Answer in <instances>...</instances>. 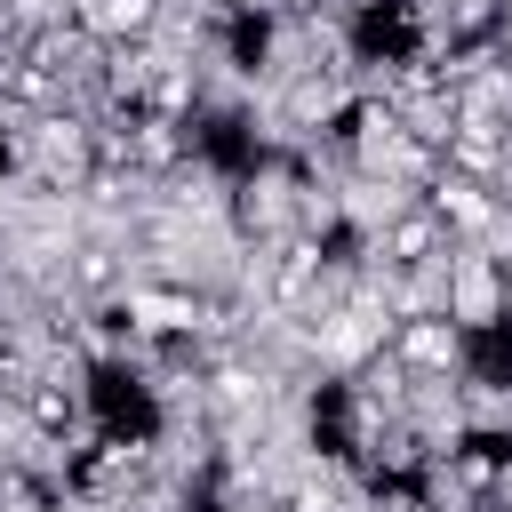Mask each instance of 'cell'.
I'll list each match as a JSON object with an SVG mask.
<instances>
[{
	"mask_svg": "<svg viewBox=\"0 0 512 512\" xmlns=\"http://www.w3.org/2000/svg\"><path fill=\"white\" fill-rule=\"evenodd\" d=\"M432 304H440L464 336H504V328H512V256H496L488 240H480V248H448Z\"/></svg>",
	"mask_w": 512,
	"mask_h": 512,
	"instance_id": "6da1fadb",
	"label": "cell"
},
{
	"mask_svg": "<svg viewBox=\"0 0 512 512\" xmlns=\"http://www.w3.org/2000/svg\"><path fill=\"white\" fill-rule=\"evenodd\" d=\"M120 320L136 344H200L208 328V296L184 280H128L120 288Z\"/></svg>",
	"mask_w": 512,
	"mask_h": 512,
	"instance_id": "7a4b0ae2",
	"label": "cell"
},
{
	"mask_svg": "<svg viewBox=\"0 0 512 512\" xmlns=\"http://www.w3.org/2000/svg\"><path fill=\"white\" fill-rule=\"evenodd\" d=\"M384 352L408 368V384H456L464 376V360H472V336L432 304V312H408V320H392V336H384Z\"/></svg>",
	"mask_w": 512,
	"mask_h": 512,
	"instance_id": "3957f363",
	"label": "cell"
},
{
	"mask_svg": "<svg viewBox=\"0 0 512 512\" xmlns=\"http://www.w3.org/2000/svg\"><path fill=\"white\" fill-rule=\"evenodd\" d=\"M448 232H440V216L424 208V200H400L384 224H376V240H368V264H384V272H440L448 264Z\"/></svg>",
	"mask_w": 512,
	"mask_h": 512,
	"instance_id": "277c9868",
	"label": "cell"
},
{
	"mask_svg": "<svg viewBox=\"0 0 512 512\" xmlns=\"http://www.w3.org/2000/svg\"><path fill=\"white\" fill-rule=\"evenodd\" d=\"M416 200L440 216V232L456 240V248H480L488 232H496V192L488 184H472V176H432V184H416Z\"/></svg>",
	"mask_w": 512,
	"mask_h": 512,
	"instance_id": "5b68a950",
	"label": "cell"
},
{
	"mask_svg": "<svg viewBox=\"0 0 512 512\" xmlns=\"http://www.w3.org/2000/svg\"><path fill=\"white\" fill-rule=\"evenodd\" d=\"M64 8L96 48H144L168 24V0H64Z\"/></svg>",
	"mask_w": 512,
	"mask_h": 512,
	"instance_id": "8992f818",
	"label": "cell"
},
{
	"mask_svg": "<svg viewBox=\"0 0 512 512\" xmlns=\"http://www.w3.org/2000/svg\"><path fill=\"white\" fill-rule=\"evenodd\" d=\"M120 256H128V248H112V240H80V248H64L56 288H72V296H112V288H128V280H120Z\"/></svg>",
	"mask_w": 512,
	"mask_h": 512,
	"instance_id": "52a82bcc",
	"label": "cell"
},
{
	"mask_svg": "<svg viewBox=\"0 0 512 512\" xmlns=\"http://www.w3.org/2000/svg\"><path fill=\"white\" fill-rule=\"evenodd\" d=\"M280 512H352V488H344L336 472H312V480H296V488L280 496Z\"/></svg>",
	"mask_w": 512,
	"mask_h": 512,
	"instance_id": "ba28073f",
	"label": "cell"
}]
</instances>
